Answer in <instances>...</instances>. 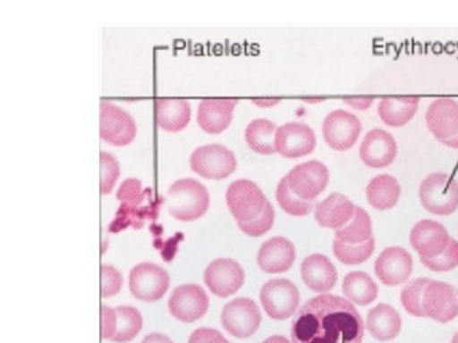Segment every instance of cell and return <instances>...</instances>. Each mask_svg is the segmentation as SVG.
<instances>
[{
	"mask_svg": "<svg viewBox=\"0 0 458 343\" xmlns=\"http://www.w3.org/2000/svg\"><path fill=\"white\" fill-rule=\"evenodd\" d=\"M419 197L427 212L448 216L458 210V182L450 174L432 173L421 180Z\"/></svg>",
	"mask_w": 458,
	"mask_h": 343,
	"instance_id": "3957f363",
	"label": "cell"
},
{
	"mask_svg": "<svg viewBox=\"0 0 458 343\" xmlns=\"http://www.w3.org/2000/svg\"><path fill=\"white\" fill-rule=\"evenodd\" d=\"M450 242V233L438 222H419L410 231V243L420 258H433L442 255Z\"/></svg>",
	"mask_w": 458,
	"mask_h": 343,
	"instance_id": "d6986e66",
	"label": "cell"
},
{
	"mask_svg": "<svg viewBox=\"0 0 458 343\" xmlns=\"http://www.w3.org/2000/svg\"><path fill=\"white\" fill-rule=\"evenodd\" d=\"M361 162L373 170H382L394 163L397 156V143L390 132L373 129L367 132L360 147Z\"/></svg>",
	"mask_w": 458,
	"mask_h": 343,
	"instance_id": "e0dca14e",
	"label": "cell"
},
{
	"mask_svg": "<svg viewBox=\"0 0 458 343\" xmlns=\"http://www.w3.org/2000/svg\"><path fill=\"white\" fill-rule=\"evenodd\" d=\"M221 319L222 326L229 335L249 339L260 327L261 312L254 300L237 297L223 308Z\"/></svg>",
	"mask_w": 458,
	"mask_h": 343,
	"instance_id": "8fae6325",
	"label": "cell"
},
{
	"mask_svg": "<svg viewBox=\"0 0 458 343\" xmlns=\"http://www.w3.org/2000/svg\"><path fill=\"white\" fill-rule=\"evenodd\" d=\"M378 286L363 271H352L343 280L344 295L357 305H369L378 297Z\"/></svg>",
	"mask_w": 458,
	"mask_h": 343,
	"instance_id": "83f0119b",
	"label": "cell"
},
{
	"mask_svg": "<svg viewBox=\"0 0 458 343\" xmlns=\"http://www.w3.org/2000/svg\"><path fill=\"white\" fill-rule=\"evenodd\" d=\"M424 317L438 323H448L458 315V293L456 289L445 282L430 280L423 293Z\"/></svg>",
	"mask_w": 458,
	"mask_h": 343,
	"instance_id": "4fadbf2b",
	"label": "cell"
},
{
	"mask_svg": "<svg viewBox=\"0 0 458 343\" xmlns=\"http://www.w3.org/2000/svg\"><path fill=\"white\" fill-rule=\"evenodd\" d=\"M209 201L208 189L192 179L174 182L165 197L168 213L180 222H194L201 218L208 212Z\"/></svg>",
	"mask_w": 458,
	"mask_h": 343,
	"instance_id": "7a4b0ae2",
	"label": "cell"
},
{
	"mask_svg": "<svg viewBox=\"0 0 458 343\" xmlns=\"http://www.w3.org/2000/svg\"><path fill=\"white\" fill-rule=\"evenodd\" d=\"M99 137L114 146L131 144L137 137L134 119L122 107L110 102L99 105Z\"/></svg>",
	"mask_w": 458,
	"mask_h": 343,
	"instance_id": "52a82bcc",
	"label": "cell"
},
{
	"mask_svg": "<svg viewBox=\"0 0 458 343\" xmlns=\"http://www.w3.org/2000/svg\"><path fill=\"white\" fill-rule=\"evenodd\" d=\"M291 336L292 343H361L363 319L351 300L322 294L297 312Z\"/></svg>",
	"mask_w": 458,
	"mask_h": 343,
	"instance_id": "6da1fadb",
	"label": "cell"
},
{
	"mask_svg": "<svg viewBox=\"0 0 458 343\" xmlns=\"http://www.w3.org/2000/svg\"><path fill=\"white\" fill-rule=\"evenodd\" d=\"M360 120L348 111H333L325 117L322 123V137L325 143L336 152L352 149L360 139Z\"/></svg>",
	"mask_w": 458,
	"mask_h": 343,
	"instance_id": "7c38bea8",
	"label": "cell"
},
{
	"mask_svg": "<svg viewBox=\"0 0 458 343\" xmlns=\"http://www.w3.org/2000/svg\"><path fill=\"white\" fill-rule=\"evenodd\" d=\"M157 125L162 130L179 132L189 125L191 107L188 101L161 99L156 104Z\"/></svg>",
	"mask_w": 458,
	"mask_h": 343,
	"instance_id": "4316f807",
	"label": "cell"
},
{
	"mask_svg": "<svg viewBox=\"0 0 458 343\" xmlns=\"http://www.w3.org/2000/svg\"><path fill=\"white\" fill-rule=\"evenodd\" d=\"M171 314L183 323L203 318L209 308V297L201 286L188 284L174 289L168 300Z\"/></svg>",
	"mask_w": 458,
	"mask_h": 343,
	"instance_id": "2e32d148",
	"label": "cell"
},
{
	"mask_svg": "<svg viewBox=\"0 0 458 343\" xmlns=\"http://www.w3.org/2000/svg\"><path fill=\"white\" fill-rule=\"evenodd\" d=\"M276 201L286 213L292 216H306L312 212L311 201L302 200L289 188L286 177L279 180L276 188Z\"/></svg>",
	"mask_w": 458,
	"mask_h": 343,
	"instance_id": "d6a6232c",
	"label": "cell"
},
{
	"mask_svg": "<svg viewBox=\"0 0 458 343\" xmlns=\"http://www.w3.org/2000/svg\"><path fill=\"white\" fill-rule=\"evenodd\" d=\"M375 247L376 240L373 237L367 242L360 243V245H349V243L343 242V240L335 238L333 252L337 260L346 264V266H357V264L369 260L370 255L375 252Z\"/></svg>",
	"mask_w": 458,
	"mask_h": 343,
	"instance_id": "1f68e13d",
	"label": "cell"
},
{
	"mask_svg": "<svg viewBox=\"0 0 458 343\" xmlns=\"http://www.w3.org/2000/svg\"><path fill=\"white\" fill-rule=\"evenodd\" d=\"M367 200L378 212L393 209L399 203L401 186L399 180L390 174H379L370 180L366 189Z\"/></svg>",
	"mask_w": 458,
	"mask_h": 343,
	"instance_id": "484cf974",
	"label": "cell"
},
{
	"mask_svg": "<svg viewBox=\"0 0 458 343\" xmlns=\"http://www.w3.org/2000/svg\"><path fill=\"white\" fill-rule=\"evenodd\" d=\"M452 343H458V333L454 335V339H452Z\"/></svg>",
	"mask_w": 458,
	"mask_h": 343,
	"instance_id": "bcb514c9",
	"label": "cell"
},
{
	"mask_svg": "<svg viewBox=\"0 0 458 343\" xmlns=\"http://www.w3.org/2000/svg\"><path fill=\"white\" fill-rule=\"evenodd\" d=\"M141 183L138 180H126L117 191V198L123 203H137L140 198Z\"/></svg>",
	"mask_w": 458,
	"mask_h": 343,
	"instance_id": "ab89813d",
	"label": "cell"
},
{
	"mask_svg": "<svg viewBox=\"0 0 458 343\" xmlns=\"http://www.w3.org/2000/svg\"><path fill=\"white\" fill-rule=\"evenodd\" d=\"M354 204L345 195L331 194L316 205L315 221L319 227L339 230L352 221Z\"/></svg>",
	"mask_w": 458,
	"mask_h": 343,
	"instance_id": "7402d4cb",
	"label": "cell"
},
{
	"mask_svg": "<svg viewBox=\"0 0 458 343\" xmlns=\"http://www.w3.org/2000/svg\"><path fill=\"white\" fill-rule=\"evenodd\" d=\"M274 222H276V212H274L273 205L267 201V206L258 218L252 222H238V228L246 236L261 237L273 228Z\"/></svg>",
	"mask_w": 458,
	"mask_h": 343,
	"instance_id": "8d00e7d4",
	"label": "cell"
},
{
	"mask_svg": "<svg viewBox=\"0 0 458 343\" xmlns=\"http://www.w3.org/2000/svg\"><path fill=\"white\" fill-rule=\"evenodd\" d=\"M399 312L387 304H378L370 309L367 317V328L370 335L378 341L386 342L396 339L401 330Z\"/></svg>",
	"mask_w": 458,
	"mask_h": 343,
	"instance_id": "d4e9b609",
	"label": "cell"
},
{
	"mask_svg": "<svg viewBox=\"0 0 458 343\" xmlns=\"http://www.w3.org/2000/svg\"><path fill=\"white\" fill-rule=\"evenodd\" d=\"M297 252L291 240L284 237H274L259 249V267L267 273L286 272L293 266Z\"/></svg>",
	"mask_w": 458,
	"mask_h": 343,
	"instance_id": "ffe728a7",
	"label": "cell"
},
{
	"mask_svg": "<svg viewBox=\"0 0 458 343\" xmlns=\"http://www.w3.org/2000/svg\"><path fill=\"white\" fill-rule=\"evenodd\" d=\"M426 122L439 143L458 149V102L451 98L436 99L428 107Z\"/></svg>",
	"mask_w": 458,
	"mask_h": 343,
	"instance_id": "ba28073f",
	"label": "cell"
},
{
	"mask_svg": "<svg viewBox=\"0 0 458 343\" xmlns=\"http://www.w3.org/2000/svg\"><path fill=\"white\" fill-rule=\"evenodd\" d=\"M373 237L372 219L363 207L355 206L354 215L345 227L335 230V238L349 243L360 245Z\"/></svg>",
	"mask_w": 458,
	"mask_h": 343,
	"instance_id": "f546056e",
	"label": "cell"
},
{
	"mask_svg": "<svg viewBox=\"0 0 458 343\" xmlns=\"http://www.w3.org/2000/svg\"><path fill=\"white\" fill-rule=\"evenodd\" d=\"M421 264L434 272H447L458 267V242L451 238L450 245L442 255L433 258H420Z\"/></svg>",
	"mask_w": 458,
	"mask_h": 343,
	"instance_id": "e575fe53",
	"label": "cell"
},
{
	"mask_svg": "<svg viewBox=\"0 0 458 343\" xmlns=\"http://www.w3.org/2000/svg\"><path fill=\"white\" fill-rule=\"evenodd\" d=\"M170 286L167 271L155 264H137L129 275V289L132 297L147 303L161 300Z\"/></svg>",
	"mask_w": 458,
	"mask_h": 343,
	"instance_id": "30bf717a",
	"label": "cell"
},
{
	"mask_svg": "<svg viewBox=\"0 0 458 343\" xmlns=\"http://www.w3.org/2000/svg\"><path fill=\"white\" fill-rule=\"evenodd\" d=\"M116 330V313L106 305L101 306V337L111 339Z\"/></svg>",
	"mask_w": 458,
	"mask_h": 343,
	"instance_id": "60d3db41",
	"label": "cell"
},
{
	"mask_svg": "<svg viewBox=\"0 0 458 343\" xmlns=\"http://www.w3.org/2000/svg\"><path fill=\"white\" fill-rule=\"evenodd\" d=\"M278 128L267 119L254 120L247 125L245 138L247 144L254 152L262 155H274L276 152V134Z\"/></svg>",
	"mask_w": 458,
	"mask_h": 343,
	"instance_id": "f1b7e54d",
	"label": "cell"
},
{
	"mask_svg": "<svg viewBox=\"0 0 458 343\" xmlns=\"http://www.w3.org/2000/svg\"><path fill=\"white\" fill-rule=\"evenodd\" d=\"M429 282V279L419 278L411 280L403 286L401 290V303L409 314L414 315V317H424L421 300H423L424 289Z\"/></svg>",
	"mask_w": 458,
	"mask_h": 343,
	"instance_id": "836d02e7",
	"label": "cell"
},
{
	"mask_svg": "<svg viewBox=\"0 0 458 343\" xmlns=\"http://www.w3.org/2000/svg\"><path fill=\"white\" fill-rule=\"evenodd\" d=\"M225 201L229 212L238 222H252L267 206V198L250 180H237L229 185Z\"/></svg>",
	"mask_w": 458,
	"mask_h": 343,
	"instance_id": "5b68a950",
	"label": "cell"
},
{
	"mask_svg": "<svg viewBox=\"0 0 458 343\" xmlns=\"http://www.w3.org/2000/svg\"><path fill=\"white\" fill-rule=\"evenodd\" d=\"M375 273L386 286L408 281L412 273V257L403 247H388L375 262Z\"/></svg>",
	"mask_w": 458,
	"mask_h": 343,
	"instance_id": "ac0fdd59",
	"label": "cell"
},
{
	"mask_svg": "<svg viewBox=\"0 0 458 343\" xmlns=\"http://www.w3.org/2000/svg\"><path fill=\"white\" fill-rule=\"evenodd\" d=\"M289 188L302 200H316L327 189L330 180V172L327 165L319 161H309L295 165L286 174Z\"/></svg>",
	"mask_w": 458,
	"mask_h": 343,
	"instance_id": "9c48e42d",
	"label": "cell"
},
{
	"mask_svg": "<svg viewBox=\"0 0 458 343\" xmlns=\"http://www.w3.org/2000/svg\"><path fill=\"white\" fill-rule=\"evenodd\" d=\"M237 101H221V99H205L198 108L199 126L208 134H221L227 130L233 117Z\"/></svg>",
	"mask_w": 458,
	"mask_h": 343,
	"instance_id": "603a6c76",
	"label": "cell"
},
{
	"mask_svg": "<svg viewBox=\"0 0 458 343\" xmlns=\"http://www.w3.org/2000/svg\"><path fill=\"white\" fill-rule=\"evenodd\" d=\"M318 146L315 131L302 122H288L276 134V152L288 159L312 155Z\"/></svg>",
	"mask_w": 458,
	"mask_h": 343,
	"instance_id": "5bb4252c",
	"label": "cell"
},
{
	"mask_svg": "<svg viewBox=\"0 0 458 343\" xmlns=\"http://www.w3.org/2000/svg\"><path fill=\"white\" fill-rule=\"evenodd\" d=\"M190 167L207 180H221L231 176L237 168L236 155L221 144L198 147L190 156Z\"/></svg>",
	"mask_w": 458,
	"mask_h": 343,
	"instance_id": "277c9868",
	"label": "cell"
},
{
	"mask_svg": "<svg viewBox=\"0 0 458 343\" xmlns=\"http://www.w3.org/2000/svg\"><path fill=\"white\" fill-rule=\"evenodd\" d=\"M301 275L307 288L315 293H328L335 288L337 270L330 258L324 255H311L301 264Z\"/></svg>",
	"mask_w": 458,
	"mask_h": 343,
	"instance_id": "44dd1931",
	"label": "cell"
},
{
	"mask_svg": "<svg viewBox=\"0 0 458 343\" xmlns=\"http://www.w3.org/2000/svg\"><path fill=\"white\" fill-rule=\"evenodd\" d=\"M189 343H231L219 330L213 328H199L190 336Z\"/></svg>",
	"mask_w": 458,
	"mask_h": 343,
	"instance_id": "f35d334b",
	"label": "cell"
},
{
	"mask_svg": "<svg viewBox=\"0 0 458 343\" xmlns=\"http://www.w3.org/2000/svg\"><path fill=\"white\" fill-rule=\"evenodd\" d=\"M373 101L375 98L370 97V96H361V97H345L344 98V102H345L348 106L355 108V110L366 111L369 110L370 106H372Z\"/></svg>",
	"mask_w": 458,
	"mask_h": 343,
	"instance_id": "b9f144b4",
	"label": "cell"
},
{
	"mask_svg": "<svg viewBox=\"0 0 458 343\" xmlns=\"http://www.w3.org/2000/svg\"><path fill=\"white\" fill-rule=\"evenodd\" d=\"M114 313H116V330L111 337V341L116 343L132 341L140 335L143 327V317L140 312L132 306H117L114 308Z\"/></svg>",
	"mask_w": 458,
	"mask_h": 343,
	"instance_id": "4dcf8cb0",
	"label": "cell"
},
{
	"mask_svg": "<svg viewBox=\"0 0 458 343\" xmlns=\"http://www.w3.org/2000/svg\"><path fill=\"white\" fill-rule=\"evenodd\" d=\"M99 167H101V180H99V191L101 195H107L113 191L114 186L120 176V165L117 159L108 153L101 152L99 155Z\"/></svg>",
	"mask_w": 458,
	"mask_h": 343,
	"instance_id": "d590c367",
	"label": "cell"
},
{
	"mask_svg": "<svg viewBox=\"0 0 458 343\" xmlns=\"http://www.w3.org/2000/svg\"><path fill=\"white\" fill-rule=\"evenodd\" d=\"M278 102L279 101H276V99H271V101H254V104L261 107H271L278 104Z\"/></svg>",
	"mask_w": 458,
	"mask_h": 343,
	"instance_id": "f6af8a7d",
	"label": "cell"
},
{
	"mask_svg": "<svg viewBox=\"0 0 458 343\" xmlns=\"http://www.w3.org/2000/svg\"><path fill=\"white\" fill-rule=\"evenodd\" d=\"M262 343H289L288 339L283 336H271L269 339H265Z\"/></svg>",
	"mask_w": 458,
	"mask_h": 343,
	"instance_id": "ee69618b",
	"label": "cell"
},
{
	"mask_svg": "<svg viewBox=\"0 0 458 343\" xmlns=\"http://www.w3.org/2000/svg\"><path fill=\"white\" fill-rule=\"evenodd\" d=\"M300 299V291L291 280H270L261 288L260 300L265 313L276 321L294 315Z\"/></svg>",
	"mask_w": 458,
	"mask_h": 343,
	"instance_id": "8992f818",
	"label": "cell"
},
{
	"mask_svg": "<svg viewBox=\"0 0 458 343\" xmlns=\"http://www.w3.org/2000/svg\"><path fill=\"white\" fill-rule=\"evenodd\" d=\"M141 343H174L170 337L161 335V333H152L147 336Z\"/></svg>",
	"mask_w": 458,
	"mask_h": 343,
	"instance_id": "7bdbcfd3",
	"label": "cell"
},
{
	"mask_svg": "<svg viewBox=\"0 0 458 343\" xmlns=\"http://www.w3.org/2000/svg\"><path fill=\"white\" fill-rule=\"evenodd\" d=\"M419 102L420 98L414 96L382 98L378 105L379 119L390 128H403L414 119Z\"/></svg>",
	"mask_w": 458,
	"mask_h": 343,
	"instance_id": "cb8c5ba5",
	"label": "cell"
},
{
	"mask_svg": "<svg viewBox=\"0 0 458 343\" xmlns=\"http://www.w3.org/2000/svg\"><path fill=\"white\" fill-rule=\"evenodd\" d=\"M123 276L114 266H101V297H111L119 294L123 288Z\"/></svg>",
	"mask_w": 458,
	"mask_h": 343,
	"instance_id": "74e56055",
	"label": "cell"
},
{
	"mask_svg": "<svg viewBox=\"0 0 458 343\" xmlns=\"http://www.w3.org/2000/svg\"><path fill=\"white\" fill-rule=\"evenodd\" d=\"M204 281L214 295L228 297L242 288L245 282V271L232 258H218L210 262L205 270Z\"/></svg>",
	"mask_w": 458,
	"mask_h": 343,
	"instance_id": "9a60e30c",
	"label": "cell"
}]
</instances>
